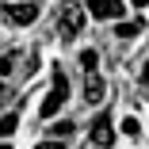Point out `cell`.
<instances>
[{
	"label": "cell",
	"instance_id": "6da1fadb",
	"mask_svg": "<svg viewBox=\"0 0 149 149\" xmlns=\"http://www.w3.org/2000/svg\"><path fill=\"white\" fill-rule=\"evenodd\" d=\"M80 27H84V8L77 4V0H65V4L57 8V35H61L65 42H73L80 35Z\"/></svg>",
	"mask_w": 149,
	"mask_h": 149
},
{
	"label": "cell",
	"instance_id": "7a4b0ae2",
	"mask_svg": "<svg viewBox=\"0 0 149 149\" xmlns=\"http://www.w3.org/2000/svg\"><path fill=\"white\" fill-rule=\"evenodd\" d=\"M65 96H69V80H65V73L61 69H54V88H50V96L42 100V118H54L57 111H61V103H65Z\"/></svg>",
	"mask_w": 149,
	"mask_h": 149
},
{
	"label": "cell",
	"instance_id": "3957f363",
	"mask_svg": "<svg viewBox=\"0 0 149 149\" xmlns=\"http://www.w3.org/2000/svg\"><path fill=\"white\" fill-rule=\"evenodd\" d=\"M0 15H4L12 27H27V23L38 19V4H35V0H27V4H4Z\"/></svg>",
	"mask_w": 149,
	"mask_h": 149
},
{
	"label": "cell",
	"instance_id": "277c9868",
	"mask_svg": "<svg viewBox=\"0 0 149 149\" xmlns=\"http://www.w3.org/2000/svg\"><path fill=\"white\" fill-rule=\"evenodd\" d=\"M88 15H96V19H123V0H88Z\"/></svg>",
	"mask_w": 149,
	"mask_h": 149
},
{
	"label": "cell",
	"instance_id": "5b68a950",
	"mask_svg": "<svg viewBox=\"0 0 149 149\" xmlns=\"http://www.w3.org/2000/svg\"><path fill=\"white\" fill-rule=\"evenodd\" d=\"M103 96H107V84H103V77L92 69V73L84 77V103L96 107V103H103Z\"/></svg>",
	"mask_w": 149,
	"mask_h": 149
},
{
	"label": "cell",
	"instance_id": "8992f818",
	"mask_svg": "<svg viewBox=\"0 0 149 149\" xmlns=\"http://www.w3.org/2000/svg\"><path fill=\"white\" fill-rule=\"evenodd\" d=\"M92 141L100 149H111L115 145V130H111V118L107 115H96V123H92Z\"/></svg>",
	"mask_w": 149,
	"mask_h": 149
},
{
	"label": "cell",
	"instance_id": "52a82bcc",
	"mask_svg": "<svg viewBox=\"0 0 149 149\" xmlns=\"http://www.w3.org/2000/svg\"><path fill=\"white\" fill-rule=\"evenodd\" d=\"M141 27H145V19H126V23H118V27H115V35H118V38H134Z\"/></svg>",
	"mask_w": 149,
	"mask_h": 149
},
{
	"label": "cell",
	"instance_id": "ba28073f",
	"mask_svg": "<svg viewBox=\"0 0 149 149\" xmlns=\"http://www.w3.org/2000/svg\"><path fill=\"white\" fill-rule=\"evenodd\" d=\"M15 61H19V54L12 50V54H0V77H8L12 69H15Z\"/></svg>",
	"mask_w": 149,
	"mask_h": 149
},
{
	"label": "cell",
	"instance_id": "9c48e42d",
	"mask_svg": "<svg viewBox=\"0 0 149 149\" xmlns=\"http://www.w3.org/2000/svg\"><path fill=\"white\" fill-rule=\"evenodd\" d=\"M15 126H19V118H15V115H4V118H0V138H8Z\"/></svg>",
	"mask_w": 149,
	"mask_h": 149
},
{
	"label": "cell",
	"instance_id": "30bf717a",
	"mask_svg": "<svg viewBox=\"0 0 149 149\" xmlns=\"http://www.w3.org/2000/svg\"><path fill=\"white\" fill-rule=\"evenodd\" d=\"M96 61H100V57H96V50H84V54H80V65H84L88 73L96 69Z\"/></svg>",
	"mask_w": 149,
	"mask_h": 149
},
{
	"label": "cell",
	"instance_id": "8fae6325",
	"mask_svg": "<svg viewBox=\"0 0 149 149\" xmlns=\"http://www.w3.org/2000/svg\"><path fill=\"white\" fill-rule=\"evenodd\" d=\"M138 130H141V123H138V118H123V134H130V138H134Z\"/></svg>",
	"mask_w": 149,
	"mask_h": 149
},
{
	"label": "cell",
	"instance_id": "7c38bea8",
	"mask_svg": "<svg viewBox=\"0 0 149 149\" xmlns=\"http://www.w3.org/2000/svg\"><path fill=\"white\" fill-rule=\"evenodd\" d=\"M54 134H57V138H69V134H73V123H57Z\"/></svg>",
	"mask_w": 149,
	"mask_h": 149
},
{
	"label": "cell",
	"instance_id": "4fadbf2b",
	"mask_svg": "<svg viewBox=\"0 0 149 149\" xmlns=\"http://www.w3.org/2000/svg\"><path fill=\"white\" fill-rule=\"evenodd\" d=\"M35 149H65V141H54V138H46V141H38Z\"/></svg>",
	"mask_w": 149,
	"mask_h": 149
},
{
	"label": "cell",
	"instance_id": "5bb4252c",
	"mask_svg": "<svg viewBox=\"0 0 149 149\" xmlns=\"http://www.w3.org/2000/svg\"><path fill=\"white\" fill-rule=\"evenodd\" d=\"M141 84L149 88V61H145V69H141Z\"/></svg>",
	"mask_w": 149,
	"mask_h": 149
},
{
	"label": "cell",
	"instance_id": "9a60e30c",
	"mask_svg": "<svg viewBox=\"0 0 149 149\" xmlns=\"http://www.w3.org/2000/svg\"><path fill=\"white\" fill-rule=\"evenodd\" d=\"M134 4H138V8H145V4H149V0H134Z\"/></svg>",
	"mask_w": 149,
	"mask_h": 149
},
{
	"label": "cell",
	"instance_id": "2e32d148",
	"mask_svg": "<svg viewBox=\"0 0 149 149\" xmlns=\"http://www.w3.org/2000/svg\"><path fill=\"white\" fill-rule=\"evenodd\" d=\"M0 149H12V145H4V141H0Z\"/></svg>",
	"mask_w": 149,
	"mask_h": 149
}]
</instances>
